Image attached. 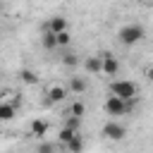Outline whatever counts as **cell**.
<instances>
[{"instance_id": "18", "label": "cell", "mask_w": 153, "mask_h": 153, "mask_svg": "<svg viewBox=\"0 0 153 153\" xmlns=\"http://www.w3.org/2000/svg\"><path fill=\"white\" fill-rule=\"evenodd\" d=\"M79 124H81V117H76V115H69V117H67V127L79 129Z\"/></svg>"}, {"instance_id": "5", "label": "cell", "mask_w": 153, "mask_h": 153, "mask_svg": "<svg viewBox=\"0 0 153 153\" xmlns=\"http://www.w3.org/2000/svg\"><path fill=\"white\" fill-rule=\"evenodd\" d=\"M117 69H120V62H117L112 55H103V57H100V72H105V74H117Z\"/></svg>"}, {"instance_id": "16", "label": "cell", "mask_w": 153, "mask_h": 153, "mask_svg": "<svg viewBox=\"0 0 153 153\" xmlns=\"http://www.w3.org/2000/svg\"><path fill=\"white\" fill-rule=\"evenodd\" d=\"M76 131H79V129H72V127H65V129L60 131V141H62V143H65V141H69V139H72V136H74Z\"/></svg>"}, {"instance_id": "1", "label": "cell", "mask_w": 153, "mask_h": 153, "mask_svg": "<svg viewBox=\"0 0 153 153\" xmlns=\"http://www.w3.org/2000/svg\"><path fill=\"white\" fill-rule=\"evenodd\" d=\"M134 108V98H129V100H122V98H117V96H110L108 100H105V110H108V115H124V112H129Z\"/></svg>"}, {"instance_id": "9", "label": "cell", "mask_w": 153, "mask_h": 153, "mask_svg": "<svg viewBox=\"0 0 153 153\" xmlns=\"http://www.w3.org/2000/svg\"><path fill=\"white\" fill-rule=\"evenodd\" d=\"M65 146H67V151H76V153H79V151L84 148V141H81L79 131H76V134H74V136H72L69 141H65Z\"/></svg>"}, {"instance_id": "8", "label": "cell", "mask_w": 153, "mask_h": 153, "mask_svg": "<svg viewBox=\"0 0 153 153\" xmlns=\"http://www.w3.org/2000/svg\"><path fill=\"white\" fill-rule=\"evenodd\" d=\"M65 96H67V91H65L62 86H53V88L48 91V100H50V103H60Z\"/></svg>"}, {"instance_id": "15", "label": "cell", "mask_w": 153, "mask_h": 153, "mask_svg": "<svg viewBox=\"0 0 153 153\" xmlns=\"http://www.w3.org/2000/svg\"><path fill=\"white\" fill-rule=\"evenodd\" d=\"M55 41H57V45H67V43L72 41V36H69L67 29H65V31H57V33H55Z\"/></svg>"}, {"instance_id": "13", "label": "cell", "mask_w": 153, "mask_h": 153, "mask_svg": "<svg viewBox=\"0 0 153 153\" xmlns=\"http://www.w3.org/2000/svg\"><path fill=\"white\" fill-rule=\"evenodd\" d=\"M86 69H88L91 74H98V72H100V57H88V60H86Z\"/></svg>"}, {"instance_id": "6", "label": "cell", "mask_w": 153, "mask_h": 153, "mask_svg": "<svg viewBox=\"0 0 153 153\" xmlns=\"http://www.w3.org/2000/svg\"><path fill=\"white\" fill-rule=\"evenodd\" d=\"M14 110H17V108H14L12 103H5V100H0V120H2V122L12 120V117H14Z\"/></svg>"}, {"instance_id": "17", "label": "cell", "mask_w": 153, "mask_h": 153, "mask_svg": "<svg viewBox=\"0 0 153 153\" xmlns=\"http://www.w3.org/2000/svg\"><path fill=\"white\" fill-rule=\"evenodd\" d=\"M62 62H65L67 67H76V65H79V57L69 53V55H65V57H62Z\"/></svg>"}, {"instance_id": "2", "label": "cell", "mask_w": 153, "mask_h": 153, "mask_svg": "<svg viewBox=\"0 0 153 153\" xmlns=\"http://www.w3.org/2000/svg\"><path fill=\"white\" fill-rule=\"evenodd\" d=\"M141 38H143V26H139V24H129V26L120 29V41L124 45H134Z\"/></svg>"}, {"instance_id": "11", "label": "cell", "mask_w": 153, "mask_h": 153, "mask_svg": "<svg viewBox=\"0 0 153 153\" xmlns=\"http://www.w3.org/2000/svg\"><path fill=\"white\" fill-rule=\"evenodd\" d=\"M31 131H33L36 136H43V134L48 131V122H43V120H33V122H31Z\"/></svg>"}, {"instance_id": "4", "label": "cell", "mask_w": 153, "mask_h": 153, "mask_svg": "<svg viewBox=\"0 0 153 153\" xmlns=\"http://www.w3.org/2000/svg\"><path fill=\"white\" fill-rule=\"evenodd\" d=\"M103 134H105L108 139H112V141H120V139L124 136V127L117 124V122H108V124L103 127Z\"/></svg>"}, {"instance_id": "10", "label": "cell", "mask_w": 153, "mask_h": 153, "mask_svg": "<svg viewBox=\"0 0 153 153\" xmlns=\"http://www.w3.org/2000/svg\"><path fill=\"white\" fill-rule=\"evenodd\" d=\"M69 88H72L74 93H84V91H86V81H84L81 76H72V79H69Z\"/></svg>"}, {"instance_id": "14", "label": "cell", "mask_w": 153, "mask_h": 153, "mask_svg": "<svg viewBox=\"0 0 153 153\" xmlns=\"http://www.w3.org/2000/svg\"><path fill=\"white\" fill-rule=\"evenodd\" d=\"M43 45L50 50V48H57V41H55V33L53 31H45L43 33Z\"/></svg>"}, {"instance_id": "7", "label": "cell", "mask_w": 153, "mask_h": 153, "mask_svg": "<svg viewBox=\"0 0 153 153\" xmlns=\"http://www.w3.org/2000/svg\"><path fill=\"white\" fill-rule=\"evenodd\" d=\"M65 29H67V19H65V17H53L50 24H48V31H53V33L65 31Z\"/></svg>"}, {"instance_id": "20", "label": "cell", "mask_w": 153, "mask_h": 153, "mask_svg": "<svg viewBox=\"0 0 153 153\" xmlns=\"http://www.w3.org/2000/svg\"><path fill=\"white\" fill-rule=\"evenodd\" d=\"M38 151H43V153H48V151H53V146H50V143H43V146H41Z\"/></svg>"}, {"instance_id": "19", "label": "cell", "mask_w": 153, "mask_h": 153, "mask_svg": "<svg viewBox=\"0 0 153 153\" xmlns=\"http://www.w3.org/2000/svg\"><path fill=\"white\" fill-rule=\"evenodd\" d=\"M69 115L81 117V115H84V103H74V105H72V110H69Z\"/></svg>"}, {"instance_id": "12", "label": "cell", "mask_w": 153, "mask_h": 153, "mask_svg": "<svg viewBox=\"0 0 153 153\" xmlns=\"http://www.w3.org/2000/svg\"><path fill=\"white\" fill-rule=\"evenodd\" d=\"M19 79H22L24 84H36V81H38V76H36L31 69H19Z\"/></svg>"}, {"instance_id": "21", "label": "cell", "mask_w": 153, "mask_h": 153, "mask_svg": "<svg viewBox=\"0 0 153 153\" xmlns=\"http://www.w3.org/2000/svg\"><path fill=\"white\" fill-rule=\"evenodd\" d=\"M141 2H143V5H151V2H153V0H141Z\"/></svg>"}, {"instance_id": "3", "label": "cell", "mask_w": 153, "mask_h": 153, "mask_svg": "<svg viewBox=\"0 0 153 153\" xmlns=\"http://www.w3.org/2000/svg\"><path fill=\"white\" fill-rule=\"evenodd\" d=\"M110 91H112V96H117V98H122V100H129V98H136V86L131 84V81H112V86H110Z\"/></svg>"}]
</instances>
